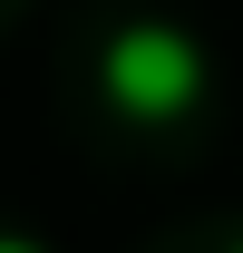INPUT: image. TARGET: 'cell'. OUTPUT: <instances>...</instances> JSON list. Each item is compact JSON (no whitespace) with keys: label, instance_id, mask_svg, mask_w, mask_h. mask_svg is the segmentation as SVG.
I'll list each match as a JSON object with an SVG mask.
<instances>
[{"label":"cell","instance_id":"obj_1","mask_svg":"<svg viewBox=\"0 0 243 253\" xmlns=\"http://www.w3.org/2000/svg\"><path fill=\"white\" fill-rule=\"evenodd\" d=\"M97 88L107 107L136 126H175L195 97H204V49L175 30V20H126L107 49H97Z\"/></svg>","mask_w":243,"mask_h":253},{"label":"cell","instance_id":"obj_2","mask_svg":"<svg viewBox=\"0 0 243 253\" xmlns=\"http://www.w3.org/2000/svg\"><path fill=\"white\" fill-rule=\"evenodd\" d=\"M0 253H39V244H20V234H0Z\"/></svg>","mask_w":243,"mask_h":253},{"label":"cell","instance_id":"obj_3","mask_svg":"<svg viewBox=\"0 0 243 253\" xmlns=\"http://www.w3.org/2000/svg\"><path fill=\"white\" fill-rule=\"evenodd\" d=\"M234 253H243V244H234Z\"/></svg>","mask_w":243,"mask_h":253}]
</instances>
